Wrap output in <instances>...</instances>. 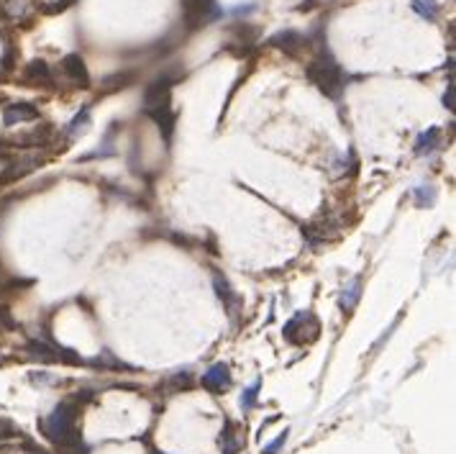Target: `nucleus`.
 <instances>
[{"label":"nucleus","mask_w":456,"mask_h":454,"mask_svg":"<svg viewBox=\"0 0 456 454\" xmlns=\"http://www.w3.org/2000/svg\"><path fill=\"white\" fill-rule=\"evenodd\" d=\"M77 413H80V406H77L75 401H62L60 406L41 421L44 434L62 449V452H69V449H75L83 444L80 429H77Z\"/></svg>","instance_id":"1"},{"label":"nucleus","mask_w":456,"mask_h":454,"mask_svg":"<svg viewBox=\"0 0 456 454\" xmlns=\"http://www.w3.org/2000/svg\"><path fill=\"white\" fill-rule=\"evenodd\" d=\"M305 75H308V80L313 82L315 88L321 90L326 98H331V100H338L346 88V72L341 69V65H338L333 57H329V54L315 57V60L305 67Z\"/></svg>","instance_id":"2"},{"label":"nucleus","mask_w":456,"mask_h":454,"mask_svg":"<svg viewBox=\"0 0 456 454\" xmlns=\"http://www.w3.org/2000/svg\"><path fill=\"white\" fill-rule=\"evenodd\" d=\"M318 334H321V323H318L313 311L295 313L282 328V336L290 344H295V347H308V344H313L315 339H318Z\"/></svg>","instance_id":"3"},{"label":"nucleus","mask_w":456,"mask_h":454,"mask_svg":"<svg viewBox=\"0 0 456 454\" xmlns=\"http://www.w3.org/2000/svg\"><path fill=\"white\" fill-rule=\"evenodd\" d=\"M341 229H344V224H341V218H338L336 213H323V216H318L315 221H310V224L303 229V236H305V241L313 246V249H318L321 244H326L331 239H336L338 234H341Z\"/></svg>","instance_id":"4"},{"label":"nucleus","mask_w":456,"mask_h":454,"mask_svg":"<svg viewBox=\"0 0 456 454\" xmlns=\"http://www.w3.org/2000/svg\"><path fill=\"white\" fill-rule=\"evenodd\" d=\"M213 288H216V295L221 298V303H223L226 313H228V319H239L241 308H244V300H241V295L231 288V283L226 280L223 275H216L213 277Z\"/></svg>","instance_id":"5"},{"label":"nucleus","mask_w":456,"mask_h":454,"mask_svg":"<svg viewBox=\"0 0 456 454\" xmlns=\"http://www.w3.org/2000/svg\"><path fill=\"white\" fill-rule=\"evenodd\" d=\"M200 385L210 393H226L228 387L233 385V378H231V370L226 362H216V365H210L205 370V375L200 378Z\"/></svg>","instance_id":"6"},{"label":"nucleus","mask_w":456,"mask_h":454,"mask_svg":"<svg viewBox=\"0 0 456 454\" xmlns=\"http://www.w3.org/2000/svg\"><path fill=\"white\" fill-rule=\"evenodd\" d=\"M39 119V105L29 103V100H15L3 108V123L6 126H18V123H29V121Z\"/></svg>","instance_id":"7"},{"label":"nucleus","mask_w":456,"mask_h":454,"mask_svg":"<svg viewBox=\"0 0 456 454\" xmlns=\"http://www.w3.org/2000/svg\"><path fill=\"white\" fill-rule=\"evenodd\" d=\"M62 72L67 77L69 82H75L80 88H88L90 85V72H88V65L80 54H67L64 60H62Z\"/></svg>","instance_id":"8"},{"label":"nucleus","mask_w":456,"mask_h":454,"mask_svg":"<svg viewBox=\"0 0 456 454\" xmlns=\"http://www.w3.org/2000/svg\"><path fill=\"white\" fill-rule=\"evenodd\" d=\"M144 113H146V116H149V119L159 126V131L165 134V142H172L174 121H177L172 108H170V105H157V108H144Z\"/></svg>","instance_id":"9"},{"label":"nucleus","mask_w":456,"mask_h":454,"mask_svg":"<svg viewBox=\"0 0 456 454\" xmlns=\"http://www.w3.org/2000/svg\"><path fill=\"white\" fill-rule=\"evenodd\" d=\"M244 449V432L233 424L231 418H226L223 432H221V452L223 454H239Z\"/></svg>","instance_id":"10"},{"label":"nucleus","mask_w":456,"mask_h":454,"mask_svg":"<svg viewBox=\"0 0 456 454\" xmlns=\"http://www.w3.org/2000/svg\"><path fill=\"white\" fill-rule=\"evenodd\" d=\"M52 136H54V128L49 126V123H39L36 128H31L26 134L15 136L13 144L15 147H46V144L52 142Z\"/></svg>","instance_id":"11"},{"label":"nucleus","mask_w":456,"mask_h":454,"mask_svg":"<svg viewBox=\"0 0 456 454\" xmlns=\"http://www.w3.org/2000/svg\"><path fill=\"white\" fill-rule=\"evenodd\" d=\"M438 147H441V128L431 126V128H426L418 139H415V144H413V154H415V156H428L431 152L438 149Z\"/></svg>","instance_id":"12"},{"label":"nucleus","mask_w":456,"mask_h":454,"mask_svg":"<svg viewBox=\"0 0 456 454\" xmlns=\"http://www.w3.org/2000/svg\"><path fill=\"white\" fill-rule=\"evenodd\" d=\"M272 46L282 49L284 54H298L300 46H305V36L298 34V31H292V29H284V31H279V34L272 36Z\"/></svg>","instance_id":"13"},{"label":"nucleus","mask_w":456,"mask_h":454,"mask_svg":"<svg viewBox=\"0 0 456 454\" xmlns=\"http://www.w3.org/2000/svg\"><path fill=\"white\" fill-rule=\"evenodd\" d=\"M361 298V277H352L349 283L344 285V291H341V298H338V308L344 313H352L357 308Z\"/></svg>","instance_id":"14"},{"label":"nucleus","mask_w":456,"mask_h":454,"mask_svg":"<svg viewBox=\"0 0 456 454\" xmlns=\"http://www.w3.org/2000/svg\"><path fill=\"white\" fill-rule=\"evenodd\" d=\"M26 354L36 362H57V349L54 344H44V342H29L26 344Z\"/></svg>","instance_id":"15"},{"label":"nucleus","mask_w":456,"mask_h":454,"mask_svg":"<svg viewBox=\"0 0 456 454\" xmlns=\"http://www.w3.org/2000/svg\"><path fill=\"white\" fill-rule=\"evenodd\" d=\"M413 201H415V206L418 208H434L436 201H438V190H436V185H418L413 187Z\"/></svg>","instance_id":"16"},{"label":"nucleus","mask_w":456,"mask_h":454,"mask_svg":"<svg viewBox=\"0 0 456 454\" xmlns=\"http://www.w3.org/2000/svg\"><path fill=\"white\" fill-rule=\"evenodd\" d=\"M26 77L34 80V85H46V82H52V67L44 60H34L26 67Z\"/></svg>","instance_id":"17"},{"label":"nucleus","mask_w":456,"mask_h":454,"mask_svg":"<svg viewBox=\"0 0 456 454\" xmlns=\"http://www.w3.org/2000/svg\"><path fill=\"white\" fill-rule=\"evenodd\" d=\"M88 126H90V105L80 108V113H77L75 119L69 121L67 136H69V139H77V136H83L85 131H88Z\"/></svg>","instance_id":"18"},{"label":"nucleus","mask_w":456,"mask_h":454,"mask_svg":"<svg viewBox=\"0 0 456 454\" xmlns=\"http://www.w3.org/2000/svg\"><path fill=\"white\" fill-rule=\"evenodd\" d=\"M3 13L8 21H23L29 15V0H3Z\"/></svg>","instance_id":"19"},{"label":"nucleus","mask_w":456,"mask_h":454,"mask_svg":"<svg viewBox=\"0 0 456 454\" xmlns=\"http://www.w3.org/2000/svg\"><path fill=\"white\" fill-rule=\"evenodd\" d=\"M413 11L426 21H436L441 6H438V0H413Z\"/></svg>","instance_id":"20"},{"label":"nucleus","mask_w":456,"mask_h":454,"mask_svg":"<svg viewBox=\"0 0 456 454\" xmlns=\"http://www.w3.org/2000/svg\"><path fill=\"white\" fill-rule=\"evenodd\" d=\"M259 390H262V380H254L247 390H241V410H251L256 406V398H259Z\"/></svg>","instance_id":"21"},{"label":"nucleus","mask_w":456,"mask_h":454,"mask_svg":"<svg viewBox=\"0 0 456 454\" xmlns=\"http://www.w3.org/2000/svg\"><path fill=\"white\" fill-rule=\"evenodd\" d=\"M92 365L100 367V370H118V367H126V365H123V362H120V359L113 357V354H111V352H108V349H105L103 354H100V357L92 359Z\"/></svg>","instance_id":"22"},{"label":"nucleus","mask_w":456,"mask_h":454,"mask_svg":"<svg viewBox=\"0 0 456 454\" xmlns=\"http://www.w3.org/2000/svg\"><path fill=\"white\" fill-rule=\"evenodd\" d=\"M128 80H134V72H120V75H113V77H108L105 82H113V85H105V93H113V90H123V88H128L131 82Z\"/></svg>","instance_id":"23"},{"label":"nucleus","mask_w":456,"mask_h":454,"mask_svg":"<svg viewBox=\"0 0 456 454\" xmlns=\"http://www.w3.org/2000/svg\"><path fill=\"white\" fill-rule=\"evenodd\" d=\"M287 436H290V432L284 429V432L279 434L277 439H272L270 444H264L262 454H279V452H282V449H284V444H287Z\"/></svg>","instance_id":"24"},{"label":"nucleus","mask_w":456,"mask_h":454,"mask_svg":"<svg viewBox=\"0 0 456 454\" xmlns=\"http://www.w3.org/2000/svg\"><path fill=\"white\" fill-rule=\"evenodd\" d=\"M443 108L454 111V80H449V88L443 93Z\"/></svg>","instance_id":"25"},{"label":"nucleus","mask_w":456,"mask_h":454,"mask_svg":"<svg viewBox=\"0 0 456 454\" xmlns=\"http://www.w3.org/2000/svg\"><path fill=\"white\" fill-rule=\"evenodd\" d=\"M72 6V0H60V3H52V6H46L44 11L46 13H62L64 8H69Z\"/></svg>","instance_id":"26"},{"label":"nucleus","mask_w":456,"mask_h":454,"mask_svg":"<svg viewBox=\"0 0 456 454\" xmlns=\"http://www.w3.org/2000/svg\"><path fill=\"white\" fill-rule=\"evenodd\" d=\"M254 11H256V6H254V3H249V6H236V8L231 11V13H233V15H241V18H247V15H249V13H254Z\"/></svg>","instance_id":"27"},{"label":"nucleus","mask_w":456,"mask_h":454,"mask_svg":"<svg viewBox=\"0 0 456 454\" xmlns=\"http://www.w3.org/2000/svg\"><path fill=\"white\" fill-rule=\"evenodd\" d=\"M26 447H29V452H26V454H46L44 449L36 447V444H31V441H26Z\"/></svg>","instance_id":"28"}]
</instances>
